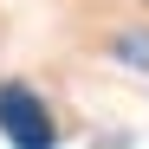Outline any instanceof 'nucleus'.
<instances>
[{
    "label": "nucleus",
    "mask_w": 149,
    "mask_h": 149,
    "mask_svg": "<svg viewBox=\"0 0 149 149\" xmlns=\"http://www.w3.org/2000/svg\"><path fill=\"white\" fill-rule=\"evenodd\" d=\"M0 136H7L13 149H52L58 143L52 110H45L26 84H0Z\"/></svg>",
    "instance_id": "nucleus-1"
}]
</instances>
